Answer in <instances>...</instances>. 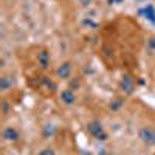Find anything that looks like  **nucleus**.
<instances>
[{
  "label": "nucleus",
  "instance_id": "10",
  "mask_svg": "<svg viewBox=\"0 0 155 155\" xmlns=\"http://www.w3.org/2000/svg\"><path fill=\"white\" fill-rule=\"evenodd\" d=\"M149 50H152V51H155V36L149 39Z\"/></svg>",
  "mask_w": 155,
  "mask_h": 155
},
{
  "label": "nucleus",
  "instance_id": "4",
  "mask_svg": "<svg viewBox=\"0 0 155 155\" xmlns=\"http://www.w3.org/2000/svg\"><path fill=\"white\" fill-rule=\"evenodd\" d=\"M2 137L5 141H8V143H14V141L19 140V132H17V129L16 127H12V126H8L3 129V132H2Z\"/></svg>",
  "mask_w": 155,
  "mask_h": 155
},
{
  "label": "nucleus",
  "instance_id": "5",
  "mask_svg": "<svg viewBox=\"0 0 155 155\" xmlns=\"http://www.w3.org/2000/svg\"><path fill=\"white\" fill-rule=\"evenodd\" d=\"M74 93L71 92L70 88H65V90H62L61 92V101L64 102V104H67V106H71L73 102H74Z\"/></svg>",
  "mask_w": 155,
  "mask_h": 155
},
{
  "label": "nucleus",
  "instance_id": "11",
  "mask_svg": "<svg viewBox=\"0 0 155 155\" xmlns=\"http://www.w3.org/2000/svg\"><path fill=\"white\" fill-rule=\"evenodd\" d=\"M79 2H81L82 5H88L90 2H92V0H79Z\"/></svg>",
  "mask_w": 155,
  "mask_h": 155
},
{
  "label": "nucleus",
  "instance_id": "2",
  "mask_svg": "<svg viewBox=\"0 0 155 155\" xmlns=\"http://www.w3.org/2000/svg\"><path fill=\"white\" fill-rule=\"evenodd\" d=\"M138 135H140L141 140H143V143H146L149 146L155 144V129L153 127H147V126L141 127L138 130Z\"/></svg>",
  "mask_w": 155,
  "mask_h": 155
},
{
  "label": "nucleus",
  "instance_id": "14",
  "mask_svg": "<svg viewBox=\"0 0 155 155\" xmlns=\"http://www.w3.org/2000/svg\"><path fill=\"white\" fill-rule=\"evenodd\" d=\"M153 155H155V153H153Z\"/></svg>",
  "mask_w": 155,
  "mask_h": 155
},
{
  "label": "nucleus",
  "instance_id": "3",
  "mask_svg": "<svg viewBox=\"0 0 155 155\" xmlns=\"http://www.w3.org/2000/svg\"><path fill=\"white\" fill-rule=\"evenodd\" d=\"M36 61H37V65L41 67L42 70H47L50 65V53L45 48H41L36 53Z\"/></svg>",
  "mask_w": 155,
  "mask_h": 155
},
{
  "label": "nucleus",
  "instance_id": "8",
  "mask_svg": "<svg viewBox=\"0 0 155 155\" xmlns=\"http://www.w3.org/2000/svg\"><path fill=\"white\" fill-rule=\"evenodd\" d=\"M11 85H12V82H11V79H9V76H2V78H0V90L6 92Z\"/></svg>",
  "mask_w": 155,
  "mask_h": 155
},
{
  "label": "nucleus",
  "instance_id": "12",
  "mask_svg": "<svg viewBox=\"0 0 155 155\" xmlns=\"http://www.w3.org/2000/svg\"><path fill=\"white\" fill-rule=\"evenodd\" d=\"M109 2L112 3V2H121V0H109Z\"/></svg>",
  "mask_w": 155,
  "mask_h": 155
},
{
  "label": "nucleus",
  "instance_id": "1",
  "mask_svg": "<svg viewBox=\"0 0 155 155\" xmlns=\"http://www.w3.org/2000/svg\"><path fill=\"white\" fill-rule=\"evenodd\" d=\"M87 130H88L90 135L98 138V140H106L107 138V135L104 134V129H102V126H101L99 121H90L87 124Z\"/></svg>",
  "mask_w": 155,
  "mask_h": 155
},
{
  "label": "nucleus",
  "instance_id": "7",
  "mask_svg": "<svg viewBox=\"0 0 155 155\" xmlns=\"http://www.w3.org/2000/svg\"><path fill=\"white\" fill-rule=\"evenodd\" d=\"M121 87L126 90V92H129V93L132 92V90H134V81L130 79V76H126L124 79L121 81Z\"/></svg>",
  "mask_w": 155,
  "mask_h": 155
},
{
  "label": "nucleus",
  "instance_id": "6",
  "mask_svg": "<svg viewBox=\"0 0 155 155\" xmlns=\"http://www.w3.org/2000/svg\"><path fill=\"white\" fill-rule=\"evenodd\" d=\"M70 73H71V64L70 62L62 64V65L58 68V76L61 78V79H67V78L70 76Z\"/></svg>",
  "mask_w": 155,
  "mask_h": 155
},
{
  "label": "nucleus",
  "instance_id": "9",
  "mask_svg": "<svg viewBox=\"0 0 155 155\" xmlns=\"http://www.w3.org/2000/svg\"><path fill=\"white\" fill-rule=\"evenodd\" d=\"M37 155H54V150L53 149H42Z\"/></svg>",
  "mask_w": 155,
  "mask_h": 155
},
{
  "label": "nucleus",
  "instance_id": "13",
  "mask_svg": "<svg viewBox=\"0 0 155 155\" xmlns=\"http://www.w3.org/2000/svg\"><path fill=\"white\" fill-rule=\"evenodd\" d=\"M104 155H109V153H104Z\"/></svg>",
  "mask_w": 155,
  "mask_h": 155
}]
</instances>
